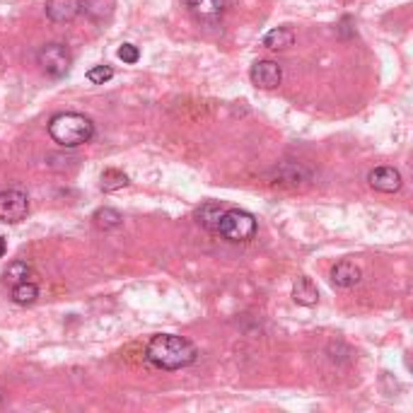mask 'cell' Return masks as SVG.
<instances>
[{
  "instance_id": "cell-1",
  "label": "cell",
  "mask_w": 413,
  "mask_h": 413,
  "mask_svg": "<svg viewBox=\"0 0 413 413\" xmlns=\"http://www.w3.org/2000/svg\"><path fill=\"white\" fill-rule=\"evenodd\" d=\"M145 355L160 370H182L196 363V348L191 341L177 336V333H157L150 338Z\"/></svg>"
},
{
  "instance_id": "cell-2",
  "label": "cell",
  "mask_w": 413,
  "mask_h": 413,
  "mask_svg": "<svg viewBox=\"0 0 413 413\" xmlns=\"http://www.w3.org/2000/svg\"><path fill=\"white\" fill-rule=\"evenodd\" d=\"M49 135L63 148H78L82 143H90L94 135V123L85 114L75 111H63L56 114L49 123Z\"/></svg>"
},
{
  "instance_id": "cell-3",
  "label": "cell",
  "mask_w": 413,
  "mask_h": 413,
  "mask_svg": "<svg viewBox=\"0 0 413 413\" xmlns=\"http://www.w3.org/2000/svg\"><path fill=\"white\" fill-rule=\"evenodd\" d=\"M218 235L223 240L232 242V245H242V242L254 240V235H257V218L247 211H240V208L225 211L218 223Z\"/></svg>"
},
{
  "instance_id": "cell-4",
  "label": "cell",
  "mask_w": 413,
  "mask_h": 413,
  "mask_svg": "<svg viewBox=\"0 0 413 413\" xmlns=\"http://www.w3.org/2000/svg\"><path fill=\"white\" fill-rule=\"evenodd\" d=\"M39 66L44 73H49L51 78H63L70 70V54L63 44H47L39 51Z\"/></svg>"
},
{
  "instance_id": "cell-5",
  "label": "cell",
  "mask_w": 413,
  "mask_h": 413,
  "mask_svg": "<svg viewBox=\"0 0 413 413\" xmlns=\"http://www.w3.org/2000/svg\"><path fill=\"white\" fill-rule=\"evenodd\" d=\"M27 213H30V201L22 191L10 189L0 194V223L17 225L27 218Z\"/></svg>"
},
{
  "instance_id": "cell-6",
  "label": "cell",
  "mask_w": 413,
  "mask_h": 413,
  "mask_svg": "<svg viewBox=\"0 0 413 413\" xmlns=\"http://www.w3.org/2000/svg\"><path fill=\"white\" fill-rule=\"evenodd\" d=\"M249 75H252V82L261 90L278 87L283 80V70L276 61H257V63L252 66V73H249Z\"/></svg>"
},
{
  "instance_id": "cell-7",
  "label": "cell",
  "mask_w": 413,
  "mask_h": 413,
  "mask_svg": "<svg viewBox=\"0 0 413 413\" xmlns=\"http://www.w3.org/2000/svg\"><path fill=\"white\" fill-rule=\"evenodd\" d=\"M367 182L375 191H382V194H394V191L401 189V174L394 167H377L367 174Z\"/></svg>"
},
{
  "instance_id": "cell-8",
  "label": "cell",
  "mask_w": 413,
  "mask_h": 413,
  "mask_svg": "<svg viewBox=\"0 0 413 413\" xmlns=\"http://www.w3.org/2000/svg\"><path fill=\"white\" fill-rule=\"evenodd\" d=\"M82 10L80 0H49L47 15L54 22H73Z\"/></svg>"
},
{
  "instance_id": "cell-9",
  "label": "cell",
  "mask_w": 413,
  "mask_h": 413,
  "mask_svg": "<svg viewBox=\"0 0 413 413\" xmlns=\"http://www.w3.org/2000/svg\"><path fill=\"white\" fill-rule=\"evenodd\" d=\"M360 276H363V273H360V269L353 261H338L331 269V281H333V285H338V288L358 285Z\"/></svg>"
},
{
  "instance_id": "cell-10",
  "label": "cell",
  "mask_w": 413,
  "mask_h": 413,
  "mask_svg": "<svg viewBox=\"0 0 413 413\" xmlns=\"http://www.w3.org/2000/svg\"><path fill=\"white\" fill-rule=\"evenodd\" d=\"M292 300L302 307H314L319 302V292H316V285L307 276H300V278L292 283Z\"/></svg>"
},
{
  "instance_id": "cell-11",
  "label": "cell",
  "mask_w": 413,
  "mask_h": 413,
  "mask_svg": "<svg viewBox=\"0 0 413 413\" xmlns=\"http://www.w3.org/2000/svg\"><path fill=\"white\" fill-rule=\"evenodd\" d=\"M189 8L199 20L211 22V20H218L225 13V0H191Z\"/></svg>"
},
{
  "instance_id": "cell-12",
  "label": "cell",
  "mask_w": 413,
  "mask_h": 413,
  "mask_svg": "<svg viewBox=\"0 0 413 413\" xmlns=\"http://www.w3.org/2000/svg\"><path fill=\"white\" fill-rule=\"evenodd\" d=\"M292 42H295V32L288 30V27H276L264 37V47L271 51H283L292 47Z\"/></svg>"
},
{
  "instance_id": "cell-13",
  "label": "cell",
  "mask_w": 413,
  "mask_h": 413,
  "mask_svg": "<svg viewBox=\"0 0 413 413\" xmlns=\"http://www.w3.org/2000/svg\"><path fill=\"white\" fill-rule=\"evenodd\" d=\"M94 225H97L99 230H116L121 228L123 223V215L114 211V208H99L97 213H94Z\"/></svg>"
},
{
  "instance_id": "cell-14",
  "label": "cell",
  "mask_w": 413,
  "mask_h": 413,
  "mask_svg": "<svg viewBox=\"0 0 413 413\" xmlns=\"http://www.w3.org/2000/svg\"><path fill=\"white\" fill-rule=\"evenodd\" d=\"M223 213L225 211L218 206V203H206V206H201V211H199V223L206 230L218 232V223H220V218H223Z\"/></svg>"
},
{
  "instance_id": "cell-15",
  "label": "cell",
  "mask_w": 413,
  "mask_h": 413,
  "mask_svg": "<svg viewBox=\"0 0 413 413\" xmlns=\"http://www.w3.org/2000/svg\"><path fill=\"white\" fill-rule=\"evenodd\" d=\"M101 191H118L123 189V186H128V177L123 172H118V169H104L101 172Z\"/></svg>"
},
{
  "instance_id": "cell-16",
  "label": "cell",
  "mask_w": 413,
  "mask_h": 413,
  "mask_svg": "<svg viewBox=\"0 0 413 413\" xmlns=\"http://www.w3.org/2000/svg\"><path fill=\"white\" fill-rule=\"evenodd\" d=\"M37 297H39V288L30 281L17 283L13 288V300L17 304H32V302H37Z\"/></svg>"
},
{
  "instance_id": "cell-17",
  "label": "cell",
  "mask_w": 413,
  "mask_h": 413,
  "mask_svg": "<svg viewBox=\"0 0 413 413\" xmlns=\"http://www.w3.org/2000/svg\"><path fill=\"white\" fill-rule=\"evenodd\" d=\"M30 273H32V269L25 261H13L5 269V281H8L10 285H17V283H25L30 278Z\"/></svg>"
},
{
  "instance_id": "cell-18",
  "label": "cell",
  "mask_w": 413,
  "mask_h": 413,
  "mask_svg": "<svg viewBox=\"0 0 413 413\" xmlns=\"http://www.w3.org/2000/svg\"><path fill=\"white\" fill-rule=\"evenodd\" d=\"M111 78H114V70H111L109 66H94L87 70V80L94 85H104V82H109Z\"/></svg>"
},
{
  "instance_id": "cell-19",
  "label": "cell",
  "mask_w": 413,
  "mask_h": 413,
  "mask_svg": "<svg viewBox=\"0 0 413 413\" xmlns=\"http://www.w3.org/2000/svg\"><path fill=\"white\" fill-rule=\"evenodd\" d=\"M118 58H121L123 63L133 66V63H138L140 51H138V47H133V44H123V47H118Z\"/></svg>"
},
{
  "instance_id": "cell-20",
  "label": "cell",
  "mask_w": 413,
  "mask_h": 413,
  "mask_svg": "<svg viewBox=\"0 0 413 413\" xmlns=\"http://www.w3.org/2000/svg\"><path fill=\"white\" fill-rule=\"evenodd\" d=\"M5 242H8V240H5V237H0V257L5 254Z\"/></svg>"
}]
</instances>
